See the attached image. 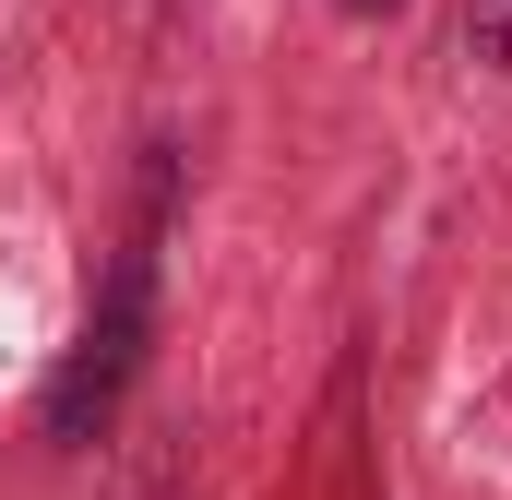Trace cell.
Masks as SVG:
<instances>
[{
    "mask_svg": "<svg viewBox=\"0 0 512 500\" xmlns=\"http://www.w3.org/2000/svg\"><path fill=\"white\" fill-rule=\"evenodd\" d=\"M143 346H155V227H131V239H120L108 298H96V322H84L72 370L48 381V429H60V441H96V429L120 417V393H131V370H143Z\"/></svg>",
    "mask_w": 512,
    "mask_h": 500,
    "instance_id": "6da1fadb",
    "label": "cell"
},
{
    "mask_svg": "<svg viewBox=\"0 0 512 500\" xmlns=\"http://www.w3.org/2000/svg\"><path fill=\"white\" fill-rule=\"evenodd\" d=\"M465 48H477L489 72H512V0H465Z\"/></svg>",
    "mask_w": 512,
    "mask_h": 500,
    "instance_id": "7a4b0ae2",
    "label": "cell"
},
{
    "mask_svg": "<svg viewBox=\"0 0 512 500\" xmlns=\"http://www.w3.org/2000/svg\"><path fill=\"white\" fill-rule=\"evenodd\" d=\"M334 12H405V0H334Z\"/></svg>",
    "mask_w": 512,
    "mask_h": 500,
    "instance_id": "3957f363",
    "label": "cell"
}]
</instances>
